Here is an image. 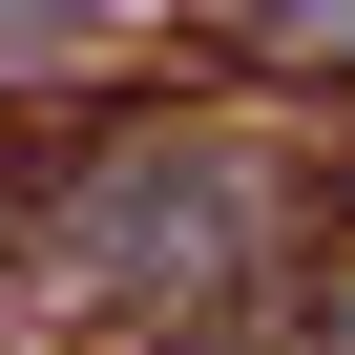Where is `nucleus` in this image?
<instances>
[{
  "label": "nucleus",
  "instance_id": "f257e3e1",
  "mask_svg": "<svg viewBox=\"0 0 355 355\" xmlns=\"http://www.w3.org/2000/svg\"><path fill=\"white\" fill-rule=\"evenodd\" d=\"M42 251L105 272V293H230V272H272V167H230V146H105V189H63Z\"/></svg>",
  "mask_w": 355,
  "mask_h": 355
},
{
  "label": "nucleus",
  "instance_id": "f03ea898",
  "mask_svg": "<svg viewBox=\"0 0 355 355\" xmlns=\"http://www.w3.org/2000/svg\"><path fill=\"white\" fill-rule=\"evenodd\" d=\"M293 355H355V313H313V334H293Z\"/></svg>",
  "mask_w": 355,
  "mask_h": 355
}]
</instances>
